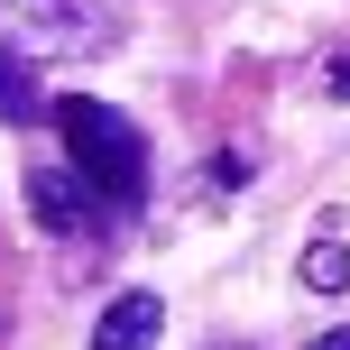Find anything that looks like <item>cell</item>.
Listing matches in <instances>:
<instances>
[{
	"label": "cell",
	"mask_w": 350,
	"mask_h": 350,
	"mask_svg": "<svg viewBox=\"0 0 350 350\" xmlns=\"http://www.w3.org/2000/svg\"><path fill=\"white\" fill-rule=\"evenodd\" d=\"M55 139H65V166L102 193V212H139V193H148V148H139V129H129L111 102H83V92L55 102Z\"/></svg>",
	"instance_id": "1"
},
{
	"label": "cell",
	"mask_w": 350,
	"mask_h": 350,
	"mask_svg": "<svg viewBox=\"0 0 350 350\" xmlns=\"http://www.w3.org/2000/svg\"><path fill=\"white\" fill-rule=\"evenodd\" d=\"M0 18L28 55H102L120 37L111 0H0Z\"/></svg>",
	"instance_id": "2"
},
{
	"label": "cell",
	"mask_w": 350,
	"mask_h": 350,
	"mask_svg": "<svg viewBox=\"0 0 350 350\" xmlns=\"http://www.w3.org/2000/svg\"><path fill=\"white\" fill-rule=\"evenodd\" d=\"M28 212H37L46 230H65V240H83L92 212H102V193H92L74 166H37V175H28Z\"/></svg>",
	"instance_id": "3"
},
{
	"label": "cell",
	"mask_w": 350,
	"mask_h": 350,
	"mask_svg": "<svg viewBox=\"0 0 350 350\" xmlns=\"http://www.w3.org/2000/svg\"><path fill=\"white\" fill-rule=\"evenodd\" d=\"M157 332H166V304L157 295H120L92 323V350H157Z\"/></svg>",
	"instance_id": "4"
},
{
	"label": "cell",
	"mask_w": 350,
	"mask_h": 350,
	"mask_svg": "<svg viewBox=\"0 0 350 350\" xmlns=\"http://www.w3.org/2000/svg\"><path fill=\"white\" fill-rule=\"evenodd\" d=\"M37 111H46V102H37V74H28V46H18V37H0V120H18V129H28Z\"/></svg>",
	"instance_id": "5"
},
{
	"label": "cell",
	"mask_w": 350,
	"mask_h": 350,
	"mask_svg": "<svg viewBox=\"0 0 350 350\" xmlns=\"http://www.w3.org/2000/svg\"><path fill=\"white\" fill-rule=\"evenodd\" d=\"M304 286H314V295H341V286H350V249L341 240H314V249H304Z\"/></svg>",
	"instance_id": "6"
},
{
	"label": "cell",
	"mask_w": 350,
	"mask_h": 350,
	"mask_svg": "<svg viewBox=\"0 0 350 350\" xmlns=\"http://www.w3.org/2000/svg\"><path fill=\"white\" fill-rule=\"evenodd\" d=\"M323 83H332L341 102H350V55H332V65H323Z\"/></svg>",
	"instance_id": "7"
},
{
	"label": "cell",
	"mask_w": 350,
	"mask_h": 350,
	"mask_svg": "<svg viewBox=\"0 0 350 350\" xmlns=\"http://www.w3.org/2000/svg\"><path fill=\"white\" fill-rule=\"evenodd\" d=\"M314 350H350V323H341V332H323V341H314Z\"/></svg>",
	"instance_id": "8"
},
{
	"label": "cell",
	"mask_w": 350,
	"mask_h": 350,
	"mask_svg": "<svg viewBox=\"0 0 350 350\" xmlns=\"http://www.w3.org/2000/svg\"><path fill=\"white\" fill-rule=\"evenodd\" d=\"M203 350H258V341H203Z\"/></svg>",
	"instance_id": "9"
}]
</instances>
